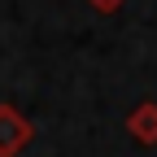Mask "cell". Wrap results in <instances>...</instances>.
Returning <instances> with one entry per match:
<instances>
[{"mask_svg":"<svg viewBox=\"0 0 157 157\" xmlns=\"http://www.w3.org/2000/svg\"><path fill=\"white\" fill-rule=\"evenodd\" d=\"M31 140H35V127L13 105H0V157H17Z\"/></svg>","mask_w":157,"mask_h":157,"instance_id":"obj_1","label":"cell"},{"mask_svg":"<svg viewBox=\"0 0 157 157\" xmlns=\"http://www.w3.org/2000/svg\"><path fill=\"white\" fill-rule=\"evenodd\" d=\"M87 5H92L96 13H118V9L127 5V0H87Z\"/></svg>","mask_w":157,"mask_h":157,"instance_id":"obj_3","label":"cell"},{"mask_svg":"<svg viewBox=\"0 0 157 157\" xmlns=\"http://www.w3.org/2000/svg\"><path fill=\"white\" fill-rule=\"evenodd\" d=\"M127 131L140 144H157V101H140L127 113Z\"/></svg>","mask_w":157,"mask_h":157,"instance_id":"obj_2","label":"cell"}]
</instances>
